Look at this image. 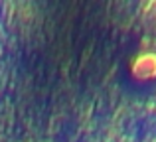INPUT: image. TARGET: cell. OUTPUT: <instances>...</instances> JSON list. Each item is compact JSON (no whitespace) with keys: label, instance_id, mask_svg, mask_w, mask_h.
<instances>
[{"label":"cell","instance_id":"1","mask_svg":"<svg viewBox=\"0 0 156 142\" xmlns=\"http://www.w3.org/2000/svg\"><path fill=\"white\" fill-rule=\"evenodd\" d=\"M130 75L138 81L156 79V51H142L130 63Z\"/></svg>","mask_w":156,"mask_h":142}]
</instances>
